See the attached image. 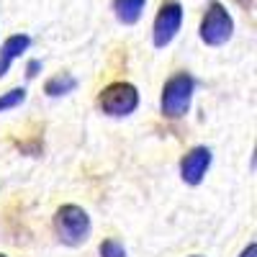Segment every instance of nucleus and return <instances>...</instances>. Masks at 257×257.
<instances>
[{
  "mask_svg": "<svg viewBox=\"0 0 257 257\" xmlns=\"http://www.w3.org/2000/svg\"><path fill=\"white\" fill-rule=\"evenodd\" d=\"M24 100H26V90L24 88H13V90L3 93V95H0V113H6L11 108H18Z\"/></svg>",
  "mask_w": 257,
  "mask_h": 257,
  "instance_id": "9d476101",
  "label": "nucleus"
},
{
  "mask_svg": "<svg viewBox=\"0 0 257 257\" xmlns=\"http://www.w3.org/2000/svg\"><path fill=\"white\" fill-rule=\"evenodd\" d=\"M29 47H31V36L29 34H13V36H8L3 41V47H0V77H6L11 72L13 62L24 52H29Z\"/></svg>",
  "mask_w": 257,
  "mask_h": 257,
  "instance_id": "0eeeda50",
  "label": "nucleus"
},
{
  "mask_svg": "<svg viewBox=\"0 0 257 257\" xmlns=\"http://www.w3.org/2000/svg\"><path fill=\"white\" fill-rule=\"evenodd\" d=\"M239 257H257V244H254V242H249V244L242 249V254H239Z\"/></svg>",
  "mask_w": 257,
  "mask_h": 257,
  "instance_id": "ddd939ff",
  "label": "nucleus"
},
{
  "mask_svg": "<svg viewBox=\"0 0 257 257\" xmlns=\"http://www.w3.org/2000/svg\"><path fill=\"white\" fill-rule=\"evenodd\" d=\"M183 26V3L180 0H165L160 6L155 24H152V44L155 49H165L173 44V39L178 36Z\"/></svg>",
  "mask_w": 257,
  "mask_h": 257,
  "instance_id": "39448f33",
  "label": "nucleus"
},
{
  "mask_svg": "<svg viewBox=\"0 0 257 257\" xmlns=\"http://www.w3.org/2000/svg\"><path fill=\"white\" fill-rule=\"evenodd\" d=\"M98 108L105 116H113V118H123V116H132L139 108V90L137 85L132 82H111L105 85L98 95Z\"/></svg>",
  "mask_w": 257,
  "mask_h": 257,
  "instance_id": "7ed1b4c3",
  "label": "nucleus"
},
{
  "mask_svg": "<svg viewBox=\"0 0 257 257\" xmlns=\"http://www.w3.org/2000/svg\"><path fill=\"white\" fill-rule=\"evenodd\" d=\"M98 254L100 257H126V247L118 239H105V242H100Z\"/></svg>",
  "mask_w": 257,
  "mask_h": 257,
  "instance_id": "9b49d317",
  "label": "nucleus"
},
{
  "mask_svg": "<svg viewBox=\"0 0 257 257\" xmlns=\"http://www.w3.org/2000/svg\"><path fill=\"white\" fill-rule=\"evenodd\" d=\"M193 93H196V80L190 72H175L173 77H167L162 88V100L160 111L165 118H183L190 111Z\"/></svg>",
  "mask_w": 257,
  "mask_h": 257,
  "instance_id": "f03ea898",
  "label": "nucleus"
},
{
  "mask_svg": "<svg viewBox=\"0 0 257 257\" xmlns=\"http://www.w3.org/2000/svg\"><path fill=\"white\" fill-rule=\"evenodd\" d=\"M75 88H77V80H75L70 72H57V75H52V77L44 82V93H47L49 98L70 95Z\"/></svg>",
  "mask_w": 257,
  "mask_h": 257,
  "instance_id": "1a4fd4ad",
  "label": "nucleus"
},
{
  "mask_svg": "<svg viewBox=\"0 0 257 257\" xmlns=\"http://www.w3.org/2000/svg\"><path fill=\"white\" fill-rule=\"evenodd\" d=\"M190 257H203V254H190Z\"/></svg>",
  "mask_w": 257,
  "mask_h": 257,
  "instance_id": "2eb2a0df",
  "label": "nucleus"
},
{
  "mask_svg": "<svg viewBox=\"0 0 257 257\" xmlns=\"http://www.w3.org/2000/svg\"><path fill=\"white\" fill-rule=\"evenodd\" d=\"M90 229H93V221L88 216V211L77 203H64L57 208L54 213V231L62 244L67 247H80L88 242L90 237Z\"/></svg>",
  "mask_w": 257,
  "mask_h": 257,
  "instance_id": "f257e3e1",
  "label": "nucleus"
},
{
  "mask_svg": "<svg viewBox=\"0 0 257 257\" xmlns=\"http://www.w3.org/2000/svg\"><path fill=\"white\" fill-rule=\"evenodd\" d=\"M213 162V155H211V149L208 147H193L188 149V152L183 155L180 160V178L185 185H201L206 173H208V167Z\"/></svg>",
  "mask_w": 257,
  "mask_h": 257,
  "instance_id": "423d86ee",
  "label": "nucleus"
},
{
  "mask_svg": "<svg viewBox=\"0 0 257 257\" xmlns=\"http://www.w3.org/2000/svg\"><path fill=\"white\" fill-rule=\"evenodd\" d=\"M237 6H242L244 11H249L252 8V0H237Z\"/></svg>",
  "mask_w": 257,
  "mask_h": 257,
  "instance_id": "4468645a",
  "label": "nucleus"
},
{
  "mask_svg": "<svg viewBox=\"0 0 257 257\" xmlns=\"http://www.w3.org/2000/svg\"><path fill=\"white\" fill-rule=\"evenodd\" d=\"M144 8H147V0H113V16L123 26L139 24V18L144 16Z\"/></svg>",
  "mask_w": 257,
  "mask_h": 257,
  "instance_id": "6e6552de",
  "label": "nucleus"
},
{
  "mask_svg": "<svg viewBox=\"0 0 257 257\" xmlns=\"http://www.w3.org/2000/svg\"><path fill=\"white\" fill-rule=\"evenodd\" d=\"M0 257H8V254H3V252H0Z\"/></svg>",
  "mask_w": 257,
  "mask_h": 257,
  "instance_id": "dca6fc26",
  "label": "nucleus"
},
{
  "mask_svg": "<svg viewBox=\"0 0 257 257\" xmlns=\"http://www.w3.org/2000/svg\"><path fill=\"white\" fill-rule=\"evenodd\" d=\"M39 72H41V62H39V59H31V62L26 64V80L36 77Z\"/></svg>",
  "mask_w": 257,
  "mask_h": 257,
  "instance_id": "f8f14e48",
  "label": "nucleus"
},
{
  "mask_svg": "<svg viewBox=\"0 0 257 257\" xmlns=\"http://www.w3.org/2000/svg\"><path fill=\"white\" fill-rule=\"evenodd\" d=\"M198 36L206 47H224L234 36V18L221 3H211L201 18Z\"/></svg>",
  "mask_w": 257,
  "mask_h": 257,
  "instance_id": "20e7f679",
  "label": "nucleus"
}]
</instances>
